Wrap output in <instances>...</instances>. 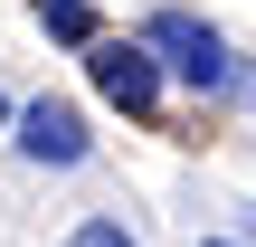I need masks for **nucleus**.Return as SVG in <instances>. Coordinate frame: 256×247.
I'll return each instance as SVG.
<instances>
[{"mask_svg":"<svg viewBox=\"0 0 256 247\" xmlns=\"http://www.w3.org/2000/svg\"><path fill=\"white\" fill-rule=\"evenodd\" d=\"M38 29L57 48H95V0H38Z\"/></svg>","mask_w":256,"mask_h":247,"instance_id":"4","label":"nucleus"},{"mask_svg":"<svg viewBox=\"0 0 256 247\" xmlns=\"http://www.w3.org/2000/svg\"><path fill=\"white\" fill-rule=\"evenodd\" d=\"M66 247H142L124 219H86V228H66Z\"/></svg>","mask_w":256,"mask_h":247,"instance_id":"5","label":"nucleus"},{"mask_svg":"<svg viewBox=\"0 0 256 247\" xmlns=\"http://www.w3.org/2000/svg\"><path fill=\"white\" fill-rule=\"evenodd\" d=\"M10 143H19L28 162H48V171H76V162L95 152V133H86V114H76L66 95H38V105H19V114H10Z\"/></svg>","mask_w":256,"mask_h":247,"instance_id":"2","label":"nucleus"},{"mask_svg":"<svg viewBox=\"0 0 256 247\" xmlns=\"http://www.w3.org/2000/svg\"><path fill=\"white\" fill-rule=\"evenodd\" d=\"M86 76H95V95L124 105V114H152V105H162V67H152L133 38H95V48H86Z\"/></svg>","mask_w":256,"mask_h":247,"instance_id":"3","label":"nucleus"},{"mask_svg":"<svg viewBox=\"0 0 256 247\" xmlns=\"http://www.w3.org/2000/svg\"><path fill=\"white\" fill-rule=\"evenodd\" d=\"M133 48L162 67V86H171V76H180L190 95H228V86H238V57H228V38H218L200 10H152Z\"/></svg>","mask_w":256,"mask_h":247,"instance_id":"1","label":"nucleus"},{"mask_svg":"<svg viewBox=\"0 0 256 247\" xmlns=\"http://www.w3.org/2000/svg\"><path fill=\"white\" fill-rule=\"evenodd\" d=\"M238 247H256V219H247V228H238Z\"/></svg>","mask_w":256,"mask_h":247,"instance_id":"6","label":"nucleus"},{"mask_svg":"<svg viewBox=\"0 0 256 247\" xmlns=\"http://www.w3.org/2000/svg\"><path fill=\"white\" fill-rule=\"evenodd\" d=\"M200 247H238V238H200Z\"/></svg>","mask_w":256,"mask_h":247,"instance_id":"8","label":"nucleus"},{"mask_svg":"<svg viewBox=\"0 0 256 247\" xmlns=\"http://www.w3.org/2000/svg\"><path fill=\"white\" fill-rule=\"evenodd\" d=\"M0 133H10V95H0Z\"/></svg>","mask_w":256,"mask_h":247,"instance_id":"7","label":"nucleus"}]
</instances>
